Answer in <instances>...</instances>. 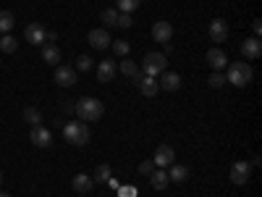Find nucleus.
<instances>
[{
	"mask_svg": "<svg viewBox=\"0 0 262 197\" xmlns=\"http://www.w3.org/2000/svg\"><path fill=\"white\" fill-rule=\"evenodd\" d=\"M58 42V32H45V45H55Z\"/></svg>",
	"mask_w": 262,
	"mask_h": 197,
	"instance_id": "obj_35",
	"label": "nucleus"
},
{
	"mask_svg": "<svg viewBox=\"0 0 262 197\" xmlns=\"http://www.w3.org/2000/svg\"><path fill=\"white\" fill-rule=\"evenodd\" d=\"M168 66V58L165 53H147L144 61H142V69H144V76H160Z\"/></svg>",
	"mask_w": 262,
	"mask_h": 197,
	"instance_id": "obj_4",
	"label": "nucleus"
},
{
	"mask_svg": "<svg viewBox=\"0 0 262 197\" xmlns=\"http://www.w3.org/2000/svg\"><path fill=\"white\" fill-rule=\"evenodd\" d=\"M158 84L163 87L165 92H179L181 90V76L176 71H163L160 79H158Z\"/></svg>",
	"mask_w": 262,
	"mask_h": 197,
	"instance_id": "obj_12",
	"label": "nucleus"
},
{
	"mask_svg": "<svg viewBox=\"0 0 262 197\" xmlns=\"http://www.w3.org/2000/svg\"><path fill=\"white\" fill-rule=\"evenodd\" d=\"M29 140L37 145V147H50L53 145V134H50V129H45V126H32V131H29Z\"/></svg>",
	"mask_w": 262,
	"mask_h": 197,
	"instance_id": "obj_9",
	"label": "nucleus"
},
{
	"mask_svg": "<svg viewBox=\"0 0 262 197\" xmlns=\"http://www.w3.org/2000/svg\"><path fill=\"white\" fill-rule=\"evenodd\" d=\"M92 66H95V63H92L90 55H79V58H76V69H79V71H90Z\"/></svg>",
	"mask_w": 262,
	"mask_h": 197,
	"instance_id": "obj_31",
	"label": "nucleus"
},
{
	"mask_svg": "<svg viewBox=\"0 0 262 197\" xmlns=\"http://www.w3.org/2000/svg\"><path fill=\"white\" fill-rule=\"evenodd\" d=\"M207 84H210V87H215V90H217V87H223V84H226V74L212 71V74L207 76Z\"/></svg>",
	"mask_w": 262,
	"mask_h": 197,
	"instance_id": "obj_30",
	"label": "nucleus"
},
{
	"mask_svg": "<svg viewBox=\"0 0 262 197\" xmlns=\"http://www.w3.org/2000/svg\"><path fill=\"white\" fill-rule=\"evenodd\" d=\"M63 140L69 145L84 147L86 142H90V129H86V124H81V121H69L63 126Z\"/></svg>",
	"mask_w": 262,
	"mask_h": 197,
	"instance_id": "obj_1",
	"label": "nucleus"
},
{
	"mask_svg": "<svg viewBox=\"0 0 262 197\" xmlns=\"http://www.w3.org/2000/svg\"><path fill=\"white\" fill-rule=\"evenodd\" d=\"M116 3H118L116 11H121V13H134V11L142 6V0H116Z\"/></svg>",
	"mask_w": 262,
	"mask_h": 197,
	"instance_id": "obj_26",
	"label": "nucleus"
},
{
	"mask_svg": "<svg viewBox=\"0 0 262 197\" xmlns=\"http://www.w3.org/2000/svg\"><path fill=\"white\" fill-rule=\"evenodd\" d=\"M173 161H176V152H173L170 145H160L155 150V158H152V163H155V168H168Z\"/></svg>",
	"mask_w": 262,
	"mask_h": 197,
	"instance_id": "obj_7",
	"label": "nucleus"
},
{
	"mask_svg": "<svg viewBox=\"0 0 262 197\" xmlns=\"http://www.w3.org/2000/svg\"><path fill=\"white\" fill-rule=\"evenodd\" d=\"M55 84L58 87H74L76 84V69H74V66H55Z\"/></svg>",
	"mask_w": 262,
	"mask_h": 197,
	"instance_id": "obj_6",
	"label": "nucleus"
},
{
	"mask_svg": "<svg viewBox=\"0 0 262 197\" xmlns=\"http://www.w3.org/2000/svg\"><path fill=\"white\" fill-rule=\"evenodd\" d=\"M252 76H254L252 66H249L247 61H236V63L228 66V76H226V82H231L233 87H247V84L252 82Z\"/></svg>",
	"mask_w": 262,
	"mask_h": 197,
	"instance_id": "obj_3",
	"label": "nucleus"
},
{
	"mask_svg": "<svg viewBox=\"0 0 262 197\" xmlns=\"http://www.w3.org/2000/svg\"><path fill=\"white\" fill-rule=\"evenodd\" d=\"M76 113H79L81 121H100L102 113H105V105L95 97H81L76 103Z\"/></svg>",
	"mask_w": 262,
	"mask_h": 197,
	"instance_id": "obj_2",
	"label": "nucleus"
},
{
	"mask_svg": "<svg viewBox=\"0 0 262 197\" xmlns=\"http://www.w3.org/2000/svg\"><path fill=\"white\" fill-rule=\"evenodd\" d=\"M111 176H113L111 163H100V166H97V171H95V179H92V182H95V184H105Z\"/></svg>",
	"mask_w": 262,
	"mask_h": 197,
	"instance_id": "obj_22",
	"label": "nucleus"
},
{
	"mask_svg": "<svg viewBox=\"0 0 262 197\" xmlns=\"http://www.w3.org/2000/svg\"><path fill=\"white\" fill-rule=\"evenodd\" d=\"M42 61L50 66H60V50L58 45H42Z\"/></svg>",
	"mask_w": 262,
	"mask_h": 197,
	"instance_id": "obj_20",
	"label": "nucleus"
},
{
	"mask_svg": "<svg viewBox=\"0 0 262 197\" xmlns=\"http://www.w3.org/2000/svg\"><path fill=\"white\" fill-rule=\"evenodd\" d=\"M149 182H152V187H155V189H165L168 187V171L165 168H155V171H152L149 173Z\"/></svg>",
	"mask_w": 262,
	"mask_h": 197,
	"instance_id": "obj_21",
	"label": "nucleus"
},
{
	"mask_svg": "<svg viewBox=\"0 0 262 197\" xmlns=\"http://www.w3.org/2000/svg\"><path fill=\"white\" fill-rule=\"evenodd\" d=\"M16 48H18V40L11 32L0 37V50H3V53H16Z\"/></svg>",
	"mask_w": 262,
	"mask_h": 197,
	"instance_id": "obj_25",
	"label": "nucleus"
},
{
	"mask_svg": "<svg viewBox=\"0 0 262 197\" xmlns=\"http://www.w3.org/2000/svg\"><path fill=\"white\" fill-rule=\"evenodd\" d=\"M116 27H121V29H128V27H131V16H128V13H123V16L118 13V21H116Z\"/></svg>",
	"mask_w": 262,
	"mask_h": 197,
	"instance_id": "obj_34",
	"label": "nucleus"
},
{
	"mask_svg": "<svg viewBox=\"0 0 262 197\" xmlns=\"http://www.w3.org/2000/svg\"><path fill=\"white\" fill-rule=\"evenodd\" d=\"M170 37H173V27L168 21H155L152 24V40L155 42H170Z\"/></svg>",
	"mask_w": 262,
	"mask_h": 197,
	"instance_id": "obj_16",
	"label": "nucleus"
},
{
	"mask_svg": "<svg viewBox=\"0 0 262 197\" xmlns=\"http://www.w3.org/2000/svg\"><path fill=\"white\" fill-rule=\"evenodd\" d=\"M121 74L128 76V79H137L142 71H139V66H137L134 61H128V58H126V61H121Z\"/></svg>",
	"mask_w": 262,
	"mask_h": 197,
	"instance_id": "obj_23",
	"label": "nucleus"
},
{
	"mask_svg": "<svg viewBox=\"0 0 262 197\" xmlns=\"http://www.w3.org/2000/svg\"><path fill=\"white\" fill-rule=\"evenodd\" d=\"M111 32L107 29H92L90 32V45L95 48V50H105V48H111Z\"/></svg>",
	"mask_w": 262,
	"mask_h": 197,
	"instance_id": "obj_13",
	"label": "nucleus"
},
{
	"mask_svg": "<svg viewBox=\"0 0 262 197\" xmlns=\"http://www.w3.org/2000/svg\"><path fill=\"white\" fill-rule=\"evenodd\" d=\"M105 184H111V187H113V189H118V187H121V184H118V179H113V176H111V179H107V182H105Z\"/></svg>",
	"mask_w": 262,
	"mask_h": 197,
	"instance_id": "obj_37",
	"label": "nucleus"
},
{
	"mask_svg": "<svg viewBox=\"0 0 262 197\" xmlns=\"http://www.w3.org/2000/svg\"><path fill=\"white\" fill-rule=\"evenodd\" d=\"M116 74H118V63L113 58L100 61V66H97V79L100 82H111V79H116Z\"/></svg>",
	"mask_w": 262,
	"mask_h": 197,
	"instance_id": "obj_10",
	"label": "nucleus"
},
{
	"mask_svg": "<svg viewBox=\"0 0 262 197\" xmlns=\"http://www.w3.org/2000/svg\"><path fill=\"white\" fill-rule=\"evenodd\" d=\"M242 55H244L247 61L262 55V42H259V37H247V40L242 42Z\"/></svg>",
	"mask_w": 262,
	"mask_h": 197,
	"instance_id": "obj_15",
	"label": "nucleus"
},
{
	"mask_svg": "<svg viewBox=\"0 0 262 197\" xmlns=\"http://www.w3.org/2000/svg\"><path fill=\"white\" fill-rule=\"evenodd\" d=\"M71 187H74V192H79V194H86L92 187H95V182L86 176V173H76V176L71 179Z\"/></svg>",
	"mask_w": 262,
	"mask_h": 197,
	"instance_id": "obj_19",
	"label": "nucleus"
},
{
	"mask_svg": "<svg viewBox=\"0 0 262 197\" xmlns=\"http://www.w3.org/2000/svg\"><path fill=\"white\" fill-rule=\"evenodd\" d=\"M24 37H27L29 45L42 48V45H45V27H42V24H29V27L24 29Z\"/></svg>",
	"mask_w": 262,
	"mask_h": 197,
	"instance_id": "obj_14",
	"label": "nucleus"
},
{
	"mask_svg": "<svg viewBox=\"0 0 262 197\" xmlns=\"http://www.w3.org/2000/svg\"><path fill=\"white\" fill-rule=\"evenodd\" d=\"M168 168H170V171H168V179H170V182L184 184V182L189 179V168H186V166H181V163H170Z\"/></svg>",
	"mask_w": 262,
	"mask_h": 197,
	"instance_id": "obj_18",
	"label": "nucleus"
},
{
	"mask_svg": "<svg viewBox=\"0 0 262 197\" xmlns=\"http://www.w3.org/2000/svg\"><path fill=\"white\" fill-rule=\"evenodd\" d=\"M100 18H102V24H105V27H116V21H118V11H116V8H105V11L100 13Z\"/></svg>",
	"mask_w": 262,
	"mask_h": 197,
	"instance_id": "obj_28",
	"label": "nucleus"
},
{
	"mask_svg": "<svg viewBox=\"0 0 262 197\" xmlns=\"http://www.w3.org/2000/svg\"><path fill=\"white\" fill-rule=\"evenodd\" d=\"M0 197H11V194H6V192H0Z\"/></svg>",
	"mask_w": 262,
	"mask_h": 197,
	"instance_id": "obj_38",
	"label": "nucleus"
},
{
	"mask_svg": "<svg viewBox=\"0 0 262 197\" xmlns=\"http://www.w3.org/2000/svg\"><path fill=\"white\" fill-rule=\"evenodd\" d=\"M137 171L142 173V176H149V173L155 171V163H152V161H142V163L137 166Z\"/></svg>",
	"mask_w": 262,
	"mask_h": 197,
	"instance_id": "obj_33",
	"label": "nucleus"
},
{
	"mask_svg": "<svg viewBox=\"0 0 262 197\" xmlns=\"http://www.w3.org/2000/svg\"><path fill=\"white\" fill-rule=\"evenodd\" d=\"M111 45H113V50H116V55H118V58H126V55H128V50H131V45H128L126 40H113Z\"/></svg>",
	"mask_w": 262,
	"mask_h": 197,
	"instance_id": "obj_29",
	"label": "nucleus"
},
{
	"mask_svg": "<svg viewBox=\"0 0 262 197\" xmlns=\"http://www.w3.org/2000/svg\"><path fill=\"white\" fill-rule=\"evenodd\" d=\"M13 24H16V16H13L11 11H0V32L8 34V32L13 29Z\"/></svg>",
	"mask_w": 262,
	"mask_h": 197,
	"instance_id": "obj_24",
	"label": "nucleus"
},
{
	"mask_svg": "<svg viewBox=\"0 0 262 197\" xmlns=\"http://www.w3.org/2000/svg\"><path fill=\"white\" fill-rule=\"evenodd\" d=\"M252 32H254V37H259V34H262V24H259V18H254V24H252Z\"/></svg>",
	"mask_w": 262,
	"mask_h": 197,
	"instance_id": "obj_36",
	"label": "nucleus"
},
{
	"mask_svg": "<svg viewBox=\"0 0 262 197\" xmlns=\"http://www.w3.org/2000/svg\"><path fill=\"white\" fill-rule=\"evenodd\" d=\"M231 184H236V187H244L247 182H249V176H252V163H247V161H236L233 166H231Z\"/></svg>",
	"mask_w": 262,
	"mask_h": 197,
	"instance_id": "obj_5",
	"label": "nucleus"
},
{
	"mask_svg": "<svg viewBox=\"0 0 262 197\" xmlns=\"http://www.w3.org/2000/svg\"><path fill=\"white\" fill-rule=\"evenodd\" d=\"M210 40L212 42H226L228 40V24H226V18H212L210 21Z\"/></svg>",
	"mask_w": 262,
	"mask_h": 197,
	"instance_id": "obj_11",
	"label": "nucleus"
},
{
	"mask_svg": "<svg viewBox=\"0 0 262 197\" xmlns=\"http://www.w3.org/2000/svg\"><path fill=\"white\" fill-rule=\"evenodd\" d=\"M205 58H207V63L212 66L215 71H223V69H226V63H228V55H226L221 48H212V50H207V55H205Z\"/></svg>",
	"mask_w": 262,
	"mask_h": 197,
	"instance_id": "obj_17",
	"label": "nucleus"
},
{
	"mask_svg": "<svg viewBox=\"0 0 262 197\" xmlns=\"http://www.w3.org/2000/svg\"><path fill=\"white\" fill-rule=\"evenodd\" d=\"M116 192H118V197H137V187H131V184H121Z\"/></svg>",
	"mask_w": 262,
	"mask_h": 197,
	"instance_id": "obj_32",
	"label": "nucleus"
},
{
	"mask_svg": "<svg viewBox=\"0 0 262 197\" xmlns=\"http://www.w3.org/2000/svg\"><path fill=\"white\" fill-rule=\"evenodd\" d=\"M134 82H137L139 92H142L144 97H155V95L160 92V84H158V79H155V76H142V74H139Z\"/></svg>",
	"mask_w": 262,
	"mask_h": 197,
	"instance_id": "obj_8",
	"label": "nucleus"
},
{
	"mask_svg": "<svg viewBox=\"0 0 262 197\" xmlns=\"http://www.w3.org/2000/svg\"><path fill=\"white\" fill-rule=\"evenodd\" d=\"M24 121L32 124V126H39L42 124V113L37 111V108H24Z\"/></svg>",
	"mask_w": 262,
	"mask_h": 197,
	"instance_id": "obj_27",
	"label": "nucleus"
},
{
	"mask_svg": "<svg viewBox=\"0 0 262 197\" xmlns=\"http://www.w3.org/2000/svg\"><path fill=\"white\" fill-rule=\"evenodd\" d=\"M0 184H3V171H0Z\"/></svg>",
	"mask_w": 262,
	"mask_h": 197,
	"instance_id": "obj_39",
	"label": "nucleus"
}]
</instances>
